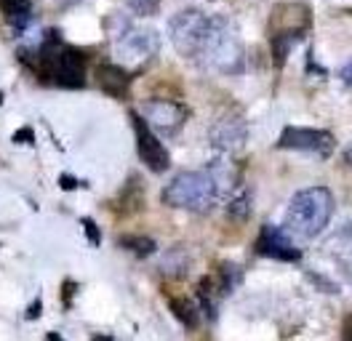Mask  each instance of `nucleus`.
<instances>
[{
	"instance_id": "nucleus-1",
	"label": "nucleus",
	"mask_w": 352,
	"mask_h": 341,
	"mask_svg": "<svg viewBox=\"0 0 352 341\" xmlns=\"http://www.w3.org/2000/svg\"><path fill=\"white\" fill-rule=\"evenodd\" d=\"M22 62L35 69L38 80L56 88H83L86 85V56L62 41L56 30L43 32L38 41L22 48Z\"/></svg>"
},
{
	"instance_id": "nucleus-2",
	"label": "nucleus",
	"mask_w": 352,
	"mask_h": 341,
	"mask_svg": "<svg viewBox=\"0 0 352 341\" xmlns=\"http://www.w3.org/2000/svg\"><path fill=\"white\" fill-rule=\"evenodd\" d=\"M333 195L329 187H307L299 190L286 208V219H283V230H286L294 240H315L318 234L329 227L331 216H333Z\"/></svg>"
},
{
	"instance_id": "nucleus-3",
	"label": "nucleus",
	"mask_w": 352,
	"mask_h": 341,
	"mask_svg": "<svg viewBox=\"0 0 352 341\" xmlns=\"http://www.w3.org/2000/svg\"><path fill=\"white\" fill-rule=\"evenodd\" d=\"M163 203L179 208V211H192V213H206L211 211L221 197L219 182L214 179L211 168L203 170H182L174 179L163 187Z\"/></svg>"
},
{
	"instance_id": "nucleus-4",
	"label": "nucleus",
	"mask_w": 352,
	"mask_h": 341,
	"mask_svg": "<svg viewBox=\"0 0 352 341\" xmlns=\"http://www.w3.org/2000/svg\"><path fill=\"white\" fill-rule=\"evenodd\" d=\"M198 67L211 69V72H221V75H238L245 67V48H243L241 35L235 32V27L224 16H214L208 35L203 41L198 59Z\"/></svg>"
},
{
	"instance_id": "nucleus-5",
	"label": "nucleus",
	"mask_w": 352,
	"mask_h": 341,
	"mask_svg": "<svg viewBox=\"0 0 352 341\" xmlns=\"http://www.w3.org/2000/svg\"><path fill=\"white\" fill-rule=\"evenodd\" d=\"M211 19L206 11L200 8H184L171 16L168 21V35H171V43L174 48L190 62H195L203 48V41L208 35V27H211Z\"/></svg>"
},
{
	"instance_id": "nucleus-6",
	"label": "nucleus",
	"mask_w": 352,
	"mask_h": 341,
	"mask_svg": "<svg viewBox=\"0 0 352 341\" xmlns=\"http://www.w3.org/2000/svg\"><path fill=\"white\" fill-rule=\"evenodd\" d=\"M160 48V38L150 27H133L123 24L115 35V54L123 64H144L150 62Z\"/></svg>"
},
{
	"instance_id": "nucleus-7",
	"label": "nucleus",
	"mask_w": 352,
	"mask_h": 341,
	"mask_svg": "<svg viewBox=\"0 0 352 341\" xmlns=\"http://www.w3.org/2000/svg\"><path fill=\"white\" fill-rule=\"evenodd\" d=\"M278 149H294V152H307V155H318V157H329L336 149V139L331 131L323 128H299L286 126L280 139L275 142Z\"/></svg>"
},
{
	"instance_id": "nucleus-8",
	"label": "nucleus",
	"mask_w": 352,
	"mask_h": 341,
	"mask_svg": "<svg viewBox=\"0 0 352 341\" xmlns=\"http://www.w3.org/2000/svg\"><path fill=\"white\" fill-rule=\"evenodd\" d=\"M131 126H133V136H136V152H139V160L153 170V173H166L168 166H171V155L168 149L163 147V142L155 136V131L150 128V123L131 109Z\"/></svg>"
},
{
	"instance_id": "nucleus-9",
	"label": "nucleus",
	"mask_w": 352,
	"mask_h": 341,
	"mask_svg": "<svg viewBox=\"0 0 352 341\" xmlns=\"http://www.w3.org/2000/svg\"><path fill=\"white\" fill-rule=\"evenodd\" d=\"M254 251L264 258H275V261H288V264L302 261V251L296 248L294 237L283 227H272V224H262L259 237L254 243Z\"/></svg>"
},
{
	"instance_id": "nucleus-10",
	"label": "nucleus",
	"mask_w": 352,
	"mask_h": 341,
	"mask_svg": "<svg viewBox=\"0 0 352 341\" xmlns=\"http://www.w3.org/2000/svg\"><path fill=\"white\" fill-rule=\"evenodd\" d=\"M142 118L150 123L153 131L174 136V133H179V128L187 123L190 109L184 104H179V102H174V99H150V102H144Z\"/></svg>"
},
{
	"instance_id": "nucleus-11",
	"label": "nucleus",
	"mask_w": 352,
	"mask_h": 341,
	"mask_svg": "<svg viewBox=\"0 0 352 341\" xmlns=\"http://www.w3.org/2000/svg\"><path fill=\"white\" fill-rule=\"evenodd\" d=\"M245 139H248V126H245V120H243L241 115H235V112L221 115L219 120L208 128L211 147L224 152V155H232V152L243 149Z\"/></svg>"
},
{
	"instance_id": "nucleus-12",
	"label": "nucleus",
	"mask_w": 352,
	"mask_h": 341,
	"mask_svg": "<svg viewBox=\"0 0 352 341\" xmlns=\"http://www.w3.org/2000/svg\"><path fill=\"white\" fill-rule=\"evenodd\" d=\"M96 80H99V88L104 94H110L115 99H123L129 96V85H131V75L123 64H112V62H102L99 69H96Z\"/></svg>"
},
{
	"instance_id": "nucleus-13",
	"label": "nucleus",
	"mask_w": 352,
	"mask_h": 341,
	"mask_svg": "<svg viewBox=\"0 0 352 341\" xmlns=\"http://www.w3.org/2000/svg\"><path fill=\"white\" fill-rule=\"evenodd\" d=\"M305 32H307V27H275V32H272V62L278 69L286 64L288 54L305 38Z\"/></svg>"
},
{
	"instance_id": "nucleus-14",
	"label": "nucleus",
	"mask_w": 352,
	"mask_h": 341,
	"mask_svg": "<svg viewBox=\"0 0 352 341\" xmlns=\"http://www.w3.org/2000/svg\"><path fill=\"white\" fill-rule=\"evenodd\" d=\"M329 251L333 256V261L339 264L344 280L352 285V224H347L344 230H339V232L331 237Z\"/></svg>"
},
{
	"instance_id": "nucleus-15",
	"label": "nucleus",
	"mask_w": 352,
	"mask_h": 341,
	"mask_svg": "<svg viewBox=\"0 0 352 341\" xmlns=\"http://www.w3.org/2000/svg\"><path fill=\"white\" fill-rule=\"evenodd\" d=\"M0 11L14 30L24 32L32 24V0H0Z\"/></svg>"
},
{
	"instance_id": "nucleus-16",
	"label": "nucleus",
	"mask_w": 352,
	"mask_h": 341,
	"mask_svg": "<svg viewBox=\"0 0 352 341\" xmlns=\"http://www.w3.org/2000/svg\"><path fill=\"white\" fill-rule=\"evenodd\" d=\"M168 307H171V312H174L176 318L182 320L187 328H198V322H200V304L198 301H192V298H187V296H182V298H171L168 301Z\"/></svg>"
},
{
	"instance_id": "nucleus-17",
	"label": "nucleus",
	"mask_w": 352,
	"mask_h": 341,
	"mask_svg": "<svg viewBox=\"0 0 352 341\" xmlns=\"http://www.w3.org/2000/svg\"><path fill=\"white\" fill-rule=\"evenodd\" d=\"M248 213H251V192L241 184L238 190L232 192L230 203H227V216H230L232 221H245Z\"/></svg>"
},
{
	"instance_id": "nucleus-18",
	"label": "nucleus",
	"mask_w": 352,
	"mask_h": 341,
	"mask_svg": "<svg viewBox=\"0 0 352 341\" xmlns=\"http://www.w3.org/2000/svg\"><path fill=\"white\" fill-rule=\"evenodd\" d=\"M118 245L120 248H126V251H131L133 256H139V258H144V256H153L155 254V240L153 237H147V234H123L120 240H118Z\"/></svg>"
},
{
	"instance_id": "nucleus-19",
	"label": "nucleus",
	"mask_w": 352,
	"mask_h": 341,
	"mask_svg": "<svg viewBox=\"0 0 352 341\" xmlns=\"http://www.w3.org/2000/svg\"><path fill=\"white\" fill-rule=\"evenodd\" d=\"M129 8H131L136 16H153L160 8V0H126Z\"/></svg>"
},
{
	"instance_id": "nucleus-20",
	"label": "nucleus",
	"mask_w": 352,
	"mask_h": 341,
	"mask_svg": "<svg viewBox=\"0 0 352 341\" xmlns=\"http://www.w3.org/2000/svg\"><path fill=\"white\" fill-rule=\"evenodd\" d=\"M80 224H83V230L88 232V240H91V245H99V243H102V237H99V227L94 224V219H83Z\"/></svg>"
},
{
	"instance_id": "nucleus-21",
	"label": "nucleus",
	"mask_w": 352,
	"mask_h": 341,
	"mask_svg": "<svg viewBox=\"0 0 352 341\" xmlns=\"http://www.w3.org/2000/svg\"><path fill=\"white\" fill-rule=\"evenodd\" d=\"M14 142H16V144H19V142H22V144H32V142H35L32 128H22V131H16V133H14Z\"/></svg>"
},
{
	"instance_id": "nucleus-22",
	"label": "nucleus",
	"mask_w": 352,
	"mask_h": 341,
	"mask_svg": "<svg viewBox=\"0 0 352 341\" xmlns=\"http://www.w3.org/2000/svg\"><path fill=\"white\" fill-rule=\"evenodd\" d=\"M342 341H352V312L342 320Z\"/></svg>"
},
{
	"instance_id": "nucleus-23",
	"label": "nucleus",
	"mask_w": 352,
	"mask_h": 341,
	"mask_svg": "<svg viewBox=\"0 0 352 341\" xmlns=\"http://www.w3.org/2000/svg\"><path fill=\"white\" fill-rule=\"evenodd\" d=\"M339 78H342V83L350 85V88H352V59L347 64H344L342 69H339Z\"/></svg>"
},
{
	"instance_id": "nucleus-24",
	"label": "nucleus",
	"mask_w": 352,
	"mask_h": 341,
	"mask_svg": "<svg viewBox=\"0 0 352 341\" xmlns=\"http://www.w3.org/2000/svg\"><path fill=\"white\" fill-rule=\"evenodd\" d=\"M59 187H65V190H75V187H78V182H75L72 176H59Z\"/></svg>"
},
{
	"instance_id": "nucleus-25",
	"label": "nucleus",
	"mask_w": 352,
	"mask_h": 341,
	"mask_svg": "<svg viewBox=\"0 0 352 341\" xmlns=\"http://www.w3.org/2000/svg\"><path fill=\"white\" fill-rule=\"evenodd\" d=\"M342 160H344V166H350L352 168V142L344 147V152H342Z\"/></svg>"
},
{
	"instance_id": "nucleus-26",
	"label": "nucleus",
	"mask_w": 352,
	"mask_h": 341,
	"mask_svg": "<svg viewBox=\"0 0 352 341\" xmlns=\"http://www.w3.org/2000/svg\"><path fill=\"white\" fill-rule=\"evenodd\" d=\"M41 307H43V304H41V298H38V301H35V304L30 307V315H27V318H30V320L38 318V309H41Z\"/></svg>"
},
{
	"instance_id": "nucleus-27",
	"label": "nucleus",
	"mask_w": 352,
	"mask_h": 341,
	"mask_svg": "<svg viewBox=\"0 0 352 341\" xmlns=\"http://www.w3.org/2000/svg\"><path fill=\"white\" fill-rule=\"evenodd\" d=\"M48 341H65V339H62L59 333H54V331H51V333H48Z\"/></svg>"
},
{
	"instance_id": "nucleus-28",
	"label": "nucleus",
	"mask_w": 352,
	"mask_h": 341,
	"mask_svg": "<svg viewBox=\"0 0 352 341\" xmlns=\"http://www.w3.org/2000/svg\"><path fill=\"white\" fill-rule=\"evenodd\" d=\"M0 104H3V94H0Z\"/></svg>"
}]
</instances>
